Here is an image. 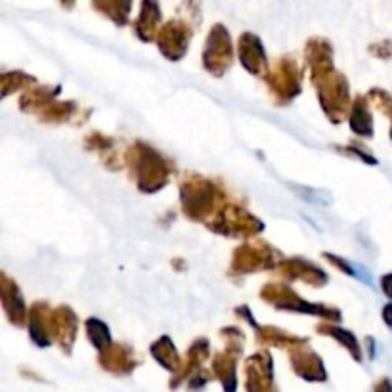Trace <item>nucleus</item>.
Returning a JSON list of instances; mask_svg holds the SVG:
<instances>
[{
	"label": "nucleus",
	"instance_id": "obj_1",
	"mask_svg": "<svg viewBox=\"0 0 392 392\" xmlns=\"http://www.w3.org/2000/svg\"><path fill=\"white\" fill-rule=\"evenodd\" d=\"M383 291H385L386 297L392 301V273H388V276L383 278Z\"/></svg>",
	"mask_w": 392,
	"mask_h": 392
},
{
	"label": "nucleus",
	"instance_id": "obj_3",
	"mask_svg": "<svg viewBox=\"0 0 392 392\" xmlns=\"http://www.w3.org/2000/svg\"><path fill=\"white\" fill-rule=\"evenodd\" d=\"M375 392H392V383L388 379H383L379 385H377Z\"/></svg>",
	"mask_w": 392,
	"mask_h": 392
},
{
	"label": "nucleus",
	"instance_id": "obj_2",
	"mask_svg": "<svg viewBox=\"0 0 392 392\" xmlns=\"http://www.w3.org/2000/svg\"><path fill=\"white\" fill-rule=\"evenodd\" d=\"M383 320H385V323L392 329V303H388L385 306V310H383Z\"/></svg>",
	"mask_w": 392,
	"mask_h": 392
}]
</instances>
